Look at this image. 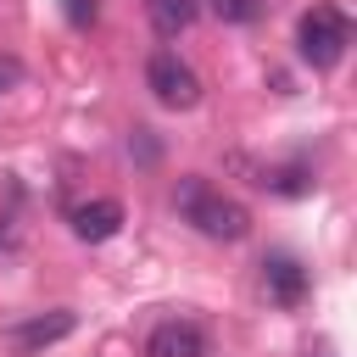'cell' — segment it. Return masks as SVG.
Returning a JSON list of instances; mask_svg holds the SVG:
<instances>
[{
    "label": "cell",
    "instance_id": "30bf717a",
    "mask_svg": "<svg viewBox=\"0 0 357 357\" xmlns=\"http://www.w3.org/2000/svg\"><path fill=\"white\" fill-rule=\"evenodd\" d=\"M201 11H212L218 22H251L262 11V0H195Z\"/></svg>",
    "mask_w": 357,
    "mask_h": 357
},
{
    "label": "cell",
    "instance_id": "52a82bcc",
    "mask_svg": "<svg viewBox=\"0 0 357 357\" xmlns=\"http://www.w3.org/2000/svg\"><path fill=\"white\" fill-rule=\"evenodd\" d=\"M262 290H268V301H279V307H301V296H307V268H301L296 257H268V262H262Z\"/></svg>",
    "mask_w": 357,
    "mask_h": 357
},
{
    "label": "cell",
    "instance_id": "277c9868",
    "mask_svg": "<svg viewBox=\"0 0 357 357\" xmlns=\"http://www.w3.org/2000/svg\"><path fill=\"white\" fill-rule=\"evenodd\" d=\"M73 324H78V318H73L67 307H56V312H39V318L11 324V329H6V340H11V351H22V357H28V351H45V346L67 340V335H73Z\"/></svg>",
    "mask_w": 357,
    "mask_h": 357
},
{
    "label": "cell",
    "instance_id": "5bb4252c",
    "mask_svg": "<svg viewBox=\"0 0 357 357\" xmlns=\"http://www.w3.org/2000/svg\"><path fill=\"white\" fill-rule=\"evenodd\" d=\"M6 245H11V229H6V223H0V251H6Z\"/></svg>",
    "mask_w": 357,
    "mask_h": 357
},
{
    "label": "cell",
    "instance_id": "6da1fadb",
    "mask_svg": "<svg viewBox=\"0 0 357 357\" xmlns=\"http://www.w3.org/2000/svg\"><path fill=\"white\" fill-rule=\"evenodd\" d=\"M173 206H178L184 223H195L206 240H245V234H251V212H245L234 195H223L218 184H206V178H178Z\"/></svg>",
    "mask_w": 357,
    "mask_h": 357
},
{
    "label": "cell",
    "instance_id": "ba28073f",
    "mask_svg": "<svg viewBox=\"0 0 357 357\" xmlns=\"http://www.w3.org/2000/svg\"><path fill=\"white\" fill-rule=\"evenodd\" d=\"M145 11H151V28L162 33V39H173V33H184L190 22H195V0H145Z\"/></svg>",
    "mask_w": 357,
    "mask_h": 357
},
{
    "label": "cell",
    "instance_id": "7c38bea8",
    "mask_svg": "<svg viewBox=\"0 0 357 357\" xmlns=\"http://www.w3.org/2000/svg\"><path fill=\"white\" fill-rule=\"evenodd\" d=\"M17 78H22V67H17V61H11V56H0V95H6V89H11V84H17Z\"/></svg>",
    "mask_w": 357,
    "mask_h": 357
},
{
    "label": "cell",
    "instance_id": "5b68a950",
    "mask_svg": "<svg viewBox=\"0 0 357 357\" xmlns=\"http://www.w3.org/2000/svg\"><path fill=\"white\" fill-rule=\"evenodd\" d=\"M145 357H206V335L190 318H162L145 335Z\"/></svg>",
    "mask_w": 357,
    "mask_h": 357
},
{
    "label": "cell",
    "instance_id": "8992f818",
    "mask_svg": "<svg viewBox=\"0 0 357 357\" xmlns=\"http://www.w3.org/2000/svg\"><path fill=\"white\" fill-rule=\"evenodd\" d=\"M67 223H73V234H78V240L100 245V240H112V234L123 229V201L95 195V201H84V206H73V212H67Z\"/></svg>",
    "mask_w": 357,
    "mask_h": 357
},
{
    "label": "cell",
    "instance_id": "4fadbf2b",
    "mask_svg": "<svg viewBox=\"0 0 357 357\" xmlns=\"http://www.w3.org/2000/svg\"><path fill=\"white\" fill-rule=\"evenodd\" d=\"M301 357H335V346H329V340H318V346H307Z\"/></svg>",
    "mask_w": 357,
    "mask_h": 357
},
{
    "label": "cell",
    "instance_id": "9c48e42d",
    "mask_svg": "<svg viewBox=\"0 0 357 357\" xmlns=\"http://www.w3.org/2000/svg\"><path fill=\"white\" fill-rule=\"evenodd\" d=\"M257 184L273 190V195H307V190H312V173H307V167H262Z\"/></svg>",
    "mask_w": 357,
    "mask_h": 357
},
{
    "label": "cell",
    "instance_id": "8fae6325",
    "mask_svg": "<svg viewBox=\"0 0 357 357\" xmlns=\"http://www.w3.org/2000/svg\"><path fill=\"white\" fill-rule=\"evenodd\" d=\"M95 11H100L95 0H67V22H73V28H89V22H95Z\"/></svg>",
    "mask_w": 357,
    "mask_h": 357
},
{
    "label": "cell",
    "instance_id": "3957f363",
    "mask_svg": "<svg viewBox=\"0 0 357 357\" xmlns=\"http://www.w3.org/2000/svg\"><path fill=\"white\" fill-rule=\"evenodd\" d=\"M145 89H151L167 112H190V106L201 100V78H195V67H190L178 50H151V61H145Z\"/></svg>",
    "mask_w": 357,
    "mask_h": 357
},
{
    "label": "cell",
    "instance_id": "7a4b0ae2",
    "mask_svg": "<svg viewBox=\"0 0 357 357\" xmlns=\"http://www.w3.org/2000/svg\"><path fill=\"white\" fill-rule=\"evenodd\" d=\"M346 45H351V22H346L340 6L318 0L312 11H301V22H296V50H301V61H312V67L324 73V67H335V61L346 56Z\"/></svg>",
    "mask_w": 357,
    "mask_h": 357
}]
</instances>
